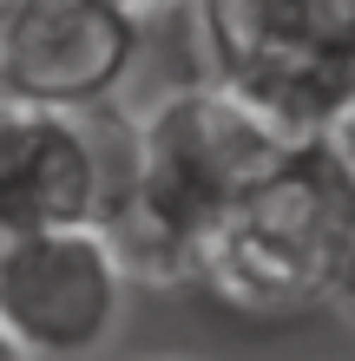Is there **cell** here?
<instances>
[{
	"label": "cell",
	"instance_id": "cell-1",
	"mask_svg": "<svg viewBox=\"0 0 355 361\" xmlns=\"http://www.w3.org/2000/svg\"><path fill=\"white\" fill-rule=\"evenodd\" d=\"M277 132L224 86H184L125 132L112 190L99 204L125 283H191V257L237 190L277 158Z\"/></svg>",
	"mask_w": 355,
	"mask_h": 361
},
{
	"label": "cell",
	"instance_id": "cell-10",
	"mask_svg": "<svg viewBox=\"0 0 355 361\" xmlns=\"http://www.w3.org/2000/svg\"><path fill=\"white\" fill-rule=\"evenodd\" d=\"M0 361H33V355H27V348H20V342H13V335H7V329H0Z\"/></svg>",
	"mask_w": 355,
	"mask_h": 361
},
{
	"label": "cell",
	"instance_id": "cell-6",
	"mask_svg": "<svg viewBox=\"0 0 355 361\" xmlns=\"http://www.w3.org/2000/svg\"><path fill=\"white\" fill-rule=\"evenodd\" d=\"M112 152L79 112L0 105V243L33 230L99 224Z\"/></svg>",
	"mask_w": 355,
	"mask_h": 361
},
{
	"label": "cell",
	"instance_id": "cell-8",
	"mask_svg": "<svg viewBox=\"0 0 355 361\" xmlns=\"http://www.w3.org/2000/svg\"><path fill=\"white\" fill-rule=\"evenodd\" d=\"M336 295L355 309V237H349V250H342V276H336Z\"/></svg>",
	"mask_w": 355,
	"mask_h": 361
},
{
	"label": "cell",
	"instance_id": "cell-2",
	"mask_svg": "<svg viewBox=\"0 0 355 361\" xmlns=\"http://www.w3.org/2000/svg\"><path fill=\"white\" fill-rule=\"evenodd\" d=\"M355 237V178L329 138H289L237 190V204L204 230L191 283L231 315L289 322L336 295L342 250Z\"/></svg>",
	"mask_w": 355,
	"mask_h": 361
},
{
	"label": "cell",
	"instance_id": "cell-7",
	"mask_svg": "<svg viewBox=\"0 0 355 361\" xmlns=\"http://www.w3.org/2000/svg\"><path fill=\"white\" fill-rule=\"evenodd\" d=\"M329 145H336V158H342V171L355 178V105H349V112H342L336 125H329Z\"/></svg>",
	"mask_w": 355,
	"mask_h": 361
},
{
	"label": "cell",
	"instance_id": "cell-11",
	"mask_svg": "<svg viewBox=\"0 0 355 361\" xmlns=\"http://www.w3.org/2000/svg\"><path fill=\"white\" fill-rule=\"evenodd\" d=\"M0 27H7V0H0Z\"/></svg>",
	"mask_w": 355,
	"mask_h": 361
},
{
	"label": "cell",
	"instance_id": "cell-4",
	"mask_svg": "<svg viewBox=\"0 0 355 361\" xmlns=\"http://www.w3.org/2000/svg\"><path fill=\"white\" fill-rule=\"evenodd\" d=\"M125 269L99 224L33 230L0 243V329L33 361H86L112 342Z\"/></svg>",
	"mask_w": 355,
	"mask_h": 361
},
{
	"label": "cell",
	"instance_id": "cell-3",
	"mask_svg": "<svg viewBox=\"0 0 355 361\" xmlns=\"http://www.w3.org/2000/svg\"><path fill=\"white\" fill-rule=\"evenodd\" d=\"M217 86L283 145L355 105V0H198Z\"/></svg>",
	"mask_w": 355,
	"mask_h": 361
},
{
	"label": "cell",
	"instance_id": "cell-9",
	"mask_svg": "<svg viewBox=\"0 0 355 361\" xmlns=\"http://www.w3.org/2000/svg\"><path fill=\"white\" fill-rule=\"evenodd\" d=\"M125 13H138V20H152V13H172V7H184V0H119Z\"/></svg>",
	"mask_w": 355,
	"mask_h": 361
},
{
	"label": "cell",
	"instance_id": "cell-5",
	"mask_svg": "<svg viewBox=\"0 0 355 361\" xmlns=\"http://www.w3.org/2000/svg\"><path fill=\"white\" fill-rule=\"evenodd\" d=\"M145 20L119 0H7L0 27V99L92 112L138 66Z\"/></svg>",
	"mask_w": 355,
	"mask_h": 361
}]
</instances>
